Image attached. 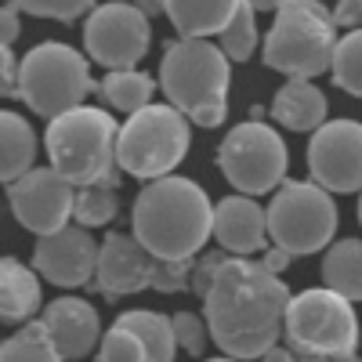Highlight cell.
<instances>
[{"instance_id":"ac0fdd59","label":"cell","mask_w":362,"mask_h":362,"mask_svg":"<svg viewBox=\"0 0 362 362\" xmlns=\"http://www.w3.org/2000/svg\"><path fill=\"white\" fill-rule=\"evenodd\" d=\"M210 235L218 239V247L232 257H250L268 247V218L264 206L254 196H225L214 203V221Z\"/></svg>"},{"instance_id":"74e56055","label":"cell","mask_w":362,"mask_h":362,"mask_svg":"<svg viewBox=\"0 0 362 362\" xmlns=\"http://www.w3.org/2000/svg\"><path fill=\"white\" fill-rule=\"evenodd\" d=\"M243 4H250L254 11H279L283 0H243Z\"/></svg>"},{"instance_id":"e0dca14e","label":"cell","mask_w":362,"mask_h":362,"mask_svg":"<svg viewBox=\"0 0 362 362\" xmlns=\"http://www.w3.org/2000/svg\"><path fill=\"white\" fill-rule=\"evenodd\" d=\"M44 326L47 341L54 344V351L62 355L66 362H76V358H87L90 351L98 348L102 341V319H98V308L83 297H58L44 308V315L37 319Z\"/></svg>"},{"instance_id":"ba28073f","label":"cell","mask_w":362,"mask_h":362,"mask_svg":"<svg viewBox=\"0 0 362 362\" xmlns=\"http://www.w3.org/2000/svg\"><path fill=\"white\" fill-rule=\"evenodd\" d=\"M98 83L90 80L87 58L58 40H44L18 58V98L44 119L80 109Z\"/></svg>"},{"instance_id":"6da1fadb","label":"cell","mask_w":362,"mask_h":362,"mask_svg":"<svg viewBox=\"0 0 362 362\" xmlns=\"http://www.w3.org/2000/svg\"><path fill=\"white\" fill-rule=\"evenodd\" d=\"M290 286L261 261L228 257L203 293L206 334L228 358H261L283 337Z\"/></svg>"},{"instance_id":"836d02e7","label":"cell","mask_w":362,"mask_h":362,"mask_svg":"<svg viewBox=\"0 0 362 362\" xmlns=\"http://www.w3.org/2000/svg\"><path fill=\"white\" fill-rule=\"evenodd\" d=\"M329 18H334L337 29H358L362 25V0H337V8L329 11Z\"/></svg>"},{"instance_id":"d6a6232c","label":"cell","mask_w":362,"mask_h":362,"mask_svg":"<svg viewBox=\"0 0 362 362\" xmlns=\"http://www.w3.org/2000/svg\"><path fill=\"white\" fill-rule=\"evenodd\" d=\"M0 98H18V58L0 44Z\"/></svg>"},{"instance_id":"2e32d148","label":"cell","mask_w":362,"mask_h":362,"mask_svg":"<svg viewBox=\"0 0 362 362\" xmlns=\"http://www.w3.org/2000/svg\"><path fill=\"white\" fill-rule=\"evenodd\" d=\"M156 257L148 254L134 232H109L98 243V264H95V290L102 297H127L141 293L153 283Z\"/></svg>"},{"instance_id":"b9f144b4","label":"cell","mask_w":362,"mask_h":362,"mask_svg":"<svg viewBox=\"0 0 362 362\" xmlns=\"http://www.w3.org/2000/svg\"><path fill=\"white\" fill-rule=\"evenodd\" d=\"M124 4H138V0H124Z\"/></svg>"},{"instance_id":"d4e9b609","label":"cell","mask_w":362,"mask_h":362,"mask_svg":"<svg viewBox=\"0 0 362 362\" xmlns=\"http://www.w3.org/2000/svg\"><path fill=\"white\" fill-rule=\"evenodd\" d=\"M0 362H66L47 341L40 322H25L8 341H0Z\"/></svg>"},{"instance_id":"1f68e13d","label":"cell","mask_w":362,"mask_h":362,"mask_svg":"<svg viewBox=\"0 0 362 362\" xmlns=\"http://www.w3.org/2000/svg\"><path fill=\"white\" fill-rule=\"evenodd\" d=\"M225 261H228L225 250H210V254H199V257L192 261V290H196V297H203V293L210 290V283H214L218 268H221Z\"/></svg>"},{"instance_id":"cb8c5ba5","label":"cell","mask_w":362,"mask_h":362,"mask_svg":"<svg viewBox=\"0 0 362 362\" xmlns=\"http://www.w3.org/2000/svg\"><path fill=\"white\" fill-rule=\"evenodd\" d=\"M153 90H156L153 76L141 73V69H112L98 83V95L105 98V105L116 109V112H127V116L145 109V105H153Z\"/></svg>"},{"instance_id":"d6986e66","label":"cell","mask_w":362,"mask_h":362,"mask_svg":"<svg viewBox=\"0 0 362 362\" xmlns=\"http://www.w3.org/2000/svg\"><path fill=\"white\" fill-rule=\"evenodd\" d=\"M44 305V290L33 268H25L18 257H0V319L25 326L33 322Z\"/></svg>"},{"instance_id":"44dd1931","label":"cell","mask_w":362,"mask_h":362,"mask_svg":"<svg viewBox=\"0 0 362 362\" xmlns=\"http://www.w3.org/2000/svg\"><path fill=\"white\" fill-rule=\"evenodd\" d=\"M235 8H239V0H163V15L181 33V40L218 37Z\"/></svg>"},{"instance_id":"30bf717a","label":"cell","mask_w":362,"mask_h":362,"mask_svg":"<svg viewBox=\"0 0 362 362\" xmlns=\"http://www.w3.org/2000/svg\"><path fill=\"white\" fill-rule=\"evenodd\" d=\"M218 167L228 185L243 196H264L286 181L290 153L276 127L247 119V124H235L218 145Z\"/></svg>"},{"instance_id":"4fadbf2b","label":"cell","mask_w":362,"mask_h":362,"mask_svg":"<svg viewBox=\"0 0 362 362\" xmlns=\"http://www.w3.org/2000/svg\"><path fill=\"white\" fill-rule=\"evenodd\" d=\"M312 181L326 192H362V124L326 119L308 141Z\"/></svg>"},{"instance_id":"f1b7e54d","label":"cell","mask_w":362,"mask_h":362,"mask_svg":"<svg viewBox=\"0 0 362 362\" xmlns=\"http://www.w3.org/2000/svg\"><path fill=\"white\" fill-rule=\"evenodd\" d=\"M11 4L33 18H54V22H76L95 8V0H11Z\"/></svg>"},{"instance_id":"ab89813d","label":"cell","mask_w":362,"mask_h":362,"mask_svg":"<svg viewBox=\"0 0 362 362\" xmlns=\"http://www.w3.org/2000/svg\"><path fill=\"white\" fill-rule=\"evenodd\" d=\"M334 362H362V358H355V355H348V358H334Z\"/></svg>"},{"instance_id":"603a6c76","label":"cell","mask_w":362,"mask_h":362,"mask_svg":"<svg viewBox=\"0 0 362 362\" xmlns=\"http://www.w3.org/2000/svg\"><path fill=\"white\" fill-rule=\"evenodd\" d=\"M322 286L348 297L351 305L362 300V239H337L322 257Z\"/></svg>"},{"instance_id":"5b68a950","label":"cell","mask_w":362,"mask_h":362,"mask_svg":"<svg viewBox=\"0 0 362 362\" xmlns=\"http://www.w3.org/2000/svg\"><path fill=\"white\" fill-rule=\"evenodd\" d=\"M283 337L293 362H334L355 355L362 334L348 297L334 293L329 286H312L286 300Z\"/></svg>"},{"instance_id":"5bb4252c","label":"cell","mask_w":362,"mask_h":362,"mask_svg":"<svg viewBox=\"0 0 362 362\" xmlns=\"http://www.w3.org/2000/svg\"><path fill=\"white\" fill-rule=\"evenodd\" d=\"M174 322L163 312L131 308L98 341V362H174Z\"/></svg>"},{"instance_id":"8d00e7d4","label":"cell","mask_w":362,"mask_h":362,"mask_svg":"<svg viewBox=\"0 0 362 362\" xmlns=\"http://www.w3.org/2000/svg\"><path fill=\"white\" fill-rule=\"evenodd\" d=\"M257 362H293V355H290V348H279V344H272Z\"/></svg>"},{"instance_id":"9c48e42d","label":"cell","mask_w":362,"mask_h":362,"mask_svg":"<svg viewBox=\"0 0 362 362\" xmlns=\"http://www.w3.org/2000/svg\"><path fill=\"white\" fill-rule=\"evenodd\" d=\"M268 239L272 247L290 257H308L329 247L337 232V203L315 181H283L272 196L268 210Z\"/></svg>"},{"instance_id":"7c38bea8","label":"cell","mask_w":362,"mask_h":362,"mask_svg":"<svg viewBox=\"0 0 362 362\" xmlns=\"http://www.w3.org/2000/svg\"><path fill=\"white\" fill-rule=\"evenodd\" d=\"M8 203L22 228L33 235H51L69 225L76 189L54 167H33L8 185Z\"/></svg>"},{"instance_id":"7402d4cb","label":"cell","mask_w":362,"mask_h":362,"mask_svg":"<svg viewBox=\"0 0 362 362\" xmlns=\"http://www.w3.org/2000/svg\"><path fill=\"white\" fill-rule=\"evenodd\" d=\"M37 167V131L25 116L0 109V185H11Z\"/></svg>"},{"instance_id":"f546056e","label":"cell","mask_w":362,"mask_h":362,"mask_svg":"<svg viewBox=\"0 0 362 362\" xmlns=\"http://www.w3.org/2000/svg\"><path fill=\"white\" fill-rule=\"evenodd\" d=\"M170 322H174V341H177V348L185 351V355H192V358H199V355L206 351V341H210L206 319L196 315V312H177V315H170Z\"/></svg>"},{"instance_id":"60d3db41","label":"cell","mask_w":362,"mask_h":362,"mask_svg":"<svg viewBox=\"0 0 362 362\" xmlns=\"http://www.w3.org/2000/svg\"><path fill=\"white\" fill-rule=\"evenodd\" d=\"M358 225H362V196H358Z\"/></svg>"},{"instance_id":"8992f818","label":"cell","mask_w":362,"mask_h":362,"mask_svg":"<svg viewBox=\"0 0 362 362\" xmlns=\"http://www.w3.org/2000/svg\"><path fill=\"white\" fill-rule=\"evenodd\" d=\"M337 25L319 0H283L264 37V66L286 80H312L329 69Z\"/></svg>"},{"instance_id":"83f0119b","label":"cell","mask_w":362,"mask_h":362,"mask_svg":"<svg viewBox=\"0 0 362 362\" xmlns=\"http://www.w3.org/2000/svg\"><path fill=\"white\" fill-rule=\"evenodd\" d=\"M119 210V199H116V189L112 185H87V189H76V203H73V218L76 225L83 228H102L116 218Z\"/></svg>"},{"instance_id":"3957f363","label":"cell","mask_w":362,"mask_h":362,"mask_svg":"<svg viewBox=\"0 0 362 362\" xmlns=\"http://www.w3.org/2000/svg\"><path fill=\"white\" fill-rule=\"evenodd\" d=\"M232 62L210 40H174L160 62V90L167 105L196 127H221L228 116Z\"/></svg>"},{"instance_id":"d590c367","label":"cell","mask_w":362,"mask_h":362,"mask_svg":"<svg viewBox=\"0 0 362 362\" xmlns=\"http://www.w3.org/2000/svg\"><path fill=\"white\" fill-rule=\"evenodd\" d=\"M293 257L286 254V250H279V247H272V250H264V257H261V264L268 268V272H276V276H279V272L290 264Z\"/></svg>"},{"instance_id":"52a82bcc","label":"cell","mask_w":362,"mask_h":362,"mask_svg":"<svg viewBox=\"0 0 362 362\" xmlns=\"http://www.w3.org/2000/svg\"><path fill=\"white\" fill-rule=\"evenodd\" d=\"M189 145L192 124L174 105H145L116 131V167L138 181H156L181 167Z\"/></svg>"},{"instance_id":"7a4b0ae2","label":"cell","mask_w":362,"mask_h":362,"mask_svg":"<svg viewBox=\"0 0 362 362\" xmlns=\"http://www.w3.org/2000/svg\"><path fill=\"white\" fill-rule=\"evenodd\" d=\"M210 221H214L210 196L196 181L177 174L145 181L131 210V232L156 261L196 257L210 239Z\"/></svg>"},{"instance_id":"ffe728a7","label":"cell","mask_w":362,"mask_h":362,"mask_svg":"<svg viewBox=\"0 0 362 362\" xmlns=\"http://www.w3.org/2000/svg\"><path fill=\"white\" fill-rule=\"evenodd\" d=\"M326 95L312 80H286L272 98V119L286 131H315L326 124Z\"/></svg>"},{"instance_id":"4dcf8cb0","label":"cell","mask_w":362,"mask_h":362,"mask_svg":"<svg viewBox=\"0 0 362 362\" xmlns=\"http://www.w3.org/2000/svg\"><path fill=\"white\" fill-rule=\"evenodd\" d=\"M192 261L196 257H174V261H156L153 268V290L160 293H181L192 286Z\"/></svg>"},{"instance_id":"9a60e30c","label":"cell","mask_w":362,"mask_h":362,"mask_svg":"<svg viewBox=\"0 0 362 362\" xmlns=\"http://www.w3.org/2000/svg\"><path fill=\"white\" fill-rule=\"evenodd\" d=\"M95 264H98V243L83 225H66L51 235H40L33 247L37 276H44L47 283L62 290L87 286L95 279Z\"/></svg>"},{"instance_id":"4316f807","label":"cell","mask_w":362,"mask_h":362,"mask_svg":"<svg viewBox=\"0 0 362 362\" xmlns=\"http://www.w3.org/2000/svg\"><path fill=\"white\" fill-rule=\"evenodd\" d=\"M254 15H257V11L239 0V8L232 11L228 25L218 33V37H221V51H225L228 62H247V58L257 51V18H254Z\"/></svg>"},{"instance_id":"8fae6325","label":"cell","mask_w":362,"mask_h":362,"mask_svg":"<svg viewBox=\"0 0 362 362\" xmlns=\"http://www.w3.org/2000/svg\"><path fill=\"white\" fill-rule=\"evenodd\" d=\"M148 44H153V25L134 4L112 0V4H95L87 11L83 51L109 73L138 66L148 54Z\"/></svg>"},{"instance_id":"f35d334b","label":"cell","mask_w":362,"mask_h":362,"mask_svg":"<svg viewBox=\"0 0 362 362\" xmlns=\"http://www.w3.org/2000/svg\"><path fill=\"white\" fill-rule=\"evenodd\" d=\"M203 362H239V358H228V355H218V358H203Z\"/></svg>"},{"instance_id":"484cf974","label":"cell","mask_w":362,"mask_h":362,"mask_svg":"<svg viewBox=\"0 0 362 362\" xmlns=\"http://www.w3.org/2000/svg\"><path fill=\"white\" fill-rule=\"evenodd\" d=\"M329 73H334V83L341 90H348L351 98H362V25L337 37Z\"/></svg>"},{"instance_id":"e575fe53","label":"cell","mask_w":362,"mask_h":362,"mask_svg":"<svg viewBox=\"0 0 362 362\" xmlns=\"http://www.w3.org/2000/svg\"><path fill=\"white\" fill-rule=\"evenodd\" d=\"M18 37H22V18H18V8H15V4H4V8H0V44L11 47Z\"/></svg>"},{"instance_id":"277c9868","label":"cell","mask_w":362,"mask_h":362,"mask_svg":"<svg viewBox=\"0 0 362 362\" xmlns=\"http://www.w3.org/2000/svg\"><path fill=\"white\" fill-rule=\"evenodd\" d=\"M116 131L119 124L112 112L80 105L62 116H54L44 134V148L51 156V167L62 174L73 189L87 185H119L116 167Z\"/></svg>"}]
</instances>
